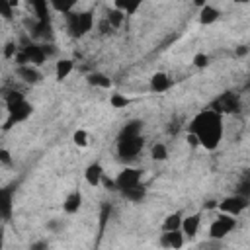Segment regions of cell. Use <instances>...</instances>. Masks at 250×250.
I'll list each match as a JSON object with an SVG mask.
<instances>
[{"mask_svg": "<svg viewBox=\"0 0 250 250\" xmlns=\"http://www.w3.org/2000/svg\"><path fill=\"white\" fill-rule=\"evenodd\" d=\"M30 250H49V244H47V240H37L32 244Z\"/></svg>", "mask_w": 250, "mask_h": 250, "instance_id": "obj_36", "label": "cell"}, {"mask_svg": "<svg viewBox=\"0 0 250 250\" xmlns=\"http://www.w3.org/2000/svg\"><path fill=\"white\" fill-rule=\"evenodd\" d=\"M2 244H4V232L0 231V248H2Z\"/></svg>", "mask_w": 250, "mask_h": 250, "instance_id": "obj_42", "label": "cell"}, {"mask_svg": "<svg viewBox=\"0 0 250 250\" xmlns=\"http://www.w3.org/2000/svg\"><path fill=\"white\" fill-rule=\"evenodd\" d=\"M12 12H14V6L6 0H0V16L4 20H12Z\"/></svg>", "mask_w": 250, "mask_h": 250, "instance_id": "obj_27", "label": "cell"}, {"mask_svg": "<svg viewBox=\"0 0 250 250\" xmlns=\"http://www.w3.org/2000/svg\"><path fill=\"white\" fill-rule=\"evenodd\" d=\"M94 26L92 12H69L67 14V28L72 37H82L86 36Z\"/></svg>", "mask_w": 250, "mask_h": 250, "instance_id": "obj_2", "label": "cell"}, {"mask_svg": "<svg viewBox=\"0 0 250 250\" xmlns=\"http://www.w3.org/2000/svg\"><path fill=\"white\" fill-rule=\"evenodd\" d=\"M141 2H115V10H119L121 14H135Z\"/></svg>", "mask_w": 250, "mask_h": 250, "instance_id": "obj_24", "label": "cell"}, {"mask_svg": "<svg viewBox=\"0 0 250 250\" xmlns=\"http://www.w3.org/2000/svg\"><path fill=\"white\" fill-rule=\"evenodd\" d=\"M217 207H221V211H225L227 215L236 217L238 213H242V211L248 207V197H242V196H231V197H225Z\"/></svg>", "mask_w": 250, "mask_h": 250, "instance_id": "obj_8", "label": "cell"}, {"mask_svg": "<svg viewBox=\"0 0 250 250\" xmlns=\"http://www.w3.org/2000/svg\"><path fill=\"white\" fill-rule=\"evenodd\" d=\"M188 143H190L192 147H197V145H199V143H197V137H196V135H192V133L188 135Z\"/></svg>", "mask_w": 250, "mask_h": 250, "instance_id": "obj_39", "label": "cell"}, {"mask_svg": "<svg viewBox=\"0 0 250 250\" xmlns=\"http://www.w3.org/2000/svg\"><path fill=\"white\" fill-rule=\"evenodd\" d=\"M234 225H236V219L234 217H231V215H219V219H215L211 223V227H209V236L213 240H221V238H225L234 229Z\"/></svg>", "mask_w": 250, "mask_h": 250, "instance_id": "obj_5", "label": "cell"}, {"mask_svg": "<svg viewBox=\"0 0 250 250\" xmlns=\"http://www.w3.org/2000/svg\"><path fill=\"white\" fill-rule=\"evenodd\" d=\"M16 53H18V45H16V43L10 41V43L4 45V57L10 59V57H16Z\"/></svg>", "mask_w": 250, "mask_h": 250, "instance_id": "obj_33", "label": "cell"}, {"mask_svg": "<svg viewBox=\"0 0 250 250\" xmlns=\"http://www.w3.org/2000/svg\"><path fill=\"white\" fill-rule=\"evenodd\" d=\"M0 162L2 164H12V157L6 149H0Z\"/></svg>", "mask_w": 250, "mask_h": 250, "instance_id": "obj_35", "label": "cell"}, {"mask_svg": "<svg viewBox=\"0 0 250 250\" xmlns=\"http://www.w3.org/2000/svg\"><path fill=\"white\" fill-rule=\"evenodd\" d=\"M72 141H74V145H78V147H86V145H88V135H86V131H76L74 137H72Z\"/></svg>", "mask_w": 250, "mask_h": 250, "instance_id": "obj_30", "label": "cell"}, {"mask_svg": "<svg viewBox=\"0 0 250 250\" xmlns=\"http://www.w3.org/2000/svg\"><path fill=\"white\" fill-rule=\"evenodd\" d=\"M80 205H82V194H80L78 190H74L72 194L67 196V199H65V203H63V209H65V213L74 215V213H78Z\"/></svg>", "mask_w": 250, "mask_h": 250, "instance_id": "obj_14", "label": "cell"}, {"mask_svg": "<svg viewBox=\"0 0 250 250\" xmlns=\"http://www.w3.org/2000/svg\"><path fill=\"white\" fill-rule=\"evenodd\" d=\"M161 244L166 250H180L184 246V234L182 231H168L161 236Z\"/></svg>", "mask_w": 250, "mask_h": 250, "instance_id": "obj_11", "label": "cell"}, {"mask_svg": "<svg viewBox=\"0 0 250 250\" xmlns=\"http://www.w3.org/2000/svg\"><path fill=\"white\" fill-rule=\"evenodd\" d=\"M188 129L192 135L197 137V143L203 149L215 151L223 139V119L213 109H205L192 119Z\"/></svg>", "mask_w": 250, "mask_h": 250, "instance_id": "obj_1", "label": "cell"}, {"mask_svg": "<svg viewBox=\"0 0 250 250\" xmlns=\"http://www.w3.org/2000/svg\"><path fill=\"white\" fill-rule=\"evenodd\" d=\"M121 196H123L125 199H129V201L137 203V201H141V199L145 197V188L139 184V186H135V188H129V190L121 192Z\"/></svg>", "mask_w": 250, "mask_h": 250, "instance_id": "obj_20", "label": "cell"}, {"mask_svg": "<svg viewBox=\"0 0 250 250\" xmlns=\"http://www.w3.org/2000/svg\"><path fill=\"white\" fill-rule=\"evenodd\" d=\"M209 109H213L215 113H232V111H238L240 109V100H238V96L236 94H232V92H225V94H221L213 104H211V107Z\"/></svg>", "mask_w": 250, "mask_h": 250, "instance_id": "obj_4", "label": "cell"}, {"mask_svg": "<svg viewBox=\"0 0 250 250\" xmlns=\"http://www.w3.org/2000/svg\"><path fill=\"white\" fill-rule=\"evenodd\" d=\"M55 10H59V12H65V14H69V12H72V8H74V2H69V4H59V2H53L51 4Z\"/></svg>", "mask_w": 250, "mask_h": 250, "instance_id": "obj_32", "label": "cell"}, {"mask_svg": "<svg viewBox=\"0 0 250 250\" xmlns=\"http://www.w3.org/2000/svg\"><path fill=\"white\" fill-rule=\"evenodd\" d=\"M180 227H182V217H180V213L168 215V217L164 219V225H162L164 232H168V231H180Z\"/></svg>", "mask_w": 250, "mask_h": 250, "instance_id": "obj_23", "label": "cell"}, {"mask_svg": "<svg viewBox=\"0 0 250 250\" xmlns=\"http://www.w3.org/2000/svg\"><path fill=\"white\" fill-rule=\"evenodd\" d=\"M26 98H24V94H20V92H10L8 96H6V107H12V106H16V104H20V102H24Z\"/></svg>", "mask_w": 250, "mask_h": 250, "instance_id": "obj_28", "label": "cell"}, {"mask_svg": "<svg viewBox=\"0 0 250 250\" xmlns=\"http://www.w3.org/2000/svg\"><path fill=\"white\" fill-rule=\"evenodd\" d=\"M246 53H248V49H246L244 45H240V47L236 49V55H246Z\"/></svg>", "mask_w": 250, "mask_h": 250, "instance_id": "obj_40", "label": "cell"}, {"mask_svg": "<svg viewBox=\"0 0 250 250\" xmlns=\"http://www.w3.org/2000/svg\"><path fill=\"white\" fill-rule=\"evenodd\" d=\"M72 61L71 59H63V61H59L57 63V69H55V74H57V80H63V78H67L71 72H72Z\"/></svg>", "mask_w": 250, "mask_h": 250, "instance_id": "obj_21", "label": "cell"}, {"mask_svg": "<svg viewBox=\"0 0 250 250\" xmlns=\"http://www.w3.org/2000/svg\"><path fill=\"white\" fill-rule=\"evenodd\" d=\"M32 8L36 10L37 20H49V4L45 2V0H34Z\"/></svg>", "mask_w": 250, "mask_h": 250, "instance_id": "obj_22", "label": "cell"}, {"mask_svg": "<svg viewBox=\"0 0 250 250\" xmlns=\"http://www.w3.org/2000/svg\"><path fill=\"white\" fill-rule=\"evenodd\" d=\"M32 111H34V107H32V104L26 102V100L20 102V104H16V106H12V107H8V119H6L4 129H10L14 123L26 121V119L32 115Z\"/></svg>", "mask_w": 250, "mask_h": 250, "instance_id": "obj_7", "label": "cell"}, {"mask_svg": "<svg viewBox=\"0 0 250 250\" xmlns=\"http://www.w3.org/2000/svg\"><path fill=\"white\" fill-rule=\"evenodd\" d=\"M22 53H24V57H26V63H30V65H43L45 63V53H43V47L41 45H36V43H28L26 47H22L20 49Z\"/></svg>", "mask_w": 250, "mask_h": 250, "instance_id": "obj_10", "label": "cell"}, {"mask_svg": "<svg viewBox=\"0 0 250 250\" xmlns=\"http://www.w3.org/2000/svg\"><path fill=\"white\" fill-rule=\"evenodd\" d=\"M248 194H250V182H248V180H244V182L238 186V192H236V196L248 197Z\"/></svg>", "mask_w": 250, "mask_h": 250, "instance_id": "obj_34", "label": "cell"}, {"mask_svg": "<svg viewBox=\"0 0 250 250\" xmlns=\"http://www.w3.org/2000/svg\"><path fill=\"white\" fill-rule=\"evenodd\" d=\"M141 131H143V121L133 119V121H129L127 125H123V129L119 131L117 141H119V139H131V137H139V135H141Z\"/></svg>", "mask_w": 250, "mask_h": 250, "instance_id": "obj_13", "label": "cell"}, {"mask_svg": "<svg viewBox=\"0 0 250 250\" xmlns=\"http://www.w3.org/2000/svg\"><path fill=\"white\" fill-rule=\"evenodd\" d=\"M102 182H104V186H106L107 190H115V182H113V180H109V178L102 176ZM102 182H100V184H102Z\"/></svg>", "mask_w": 250, "mask_h": 250, "instance_id": "obj_38", "label": "cell"}, {"mask_svg": "<svg viewBox=\"0 0 250 250\" xmlns=\"http://www.w3.org/2000/svg\"><path fill=\"white\" fill-rule=\"evenodd\" d=\"M109 30H111V26H109L107 20L104 18V20L100 22V32H102V34H109Z\"/></svg>", "mask_w": 250, "mask_h": 250, "instance_id": "obj_37", "label": "cell"}, {"mask_svg": "<svg viewBox=\"0 0 250 250\" xmlns=\"http://www.w3.org/2000/svg\"><path fill=\"white\" fill-rule=\"evenodd\" d=\"M12 209H14V188L12 186L0 188V219L8 221L12 217Z\"/></svg>", "mask_w": 250, "mask_h": 250, "instance_id": "obj_9", "label": "cell"}, {"mask_svg": "<svg viewBox=\"0 0 250 250\" xmlns=\"http://www.w3.org/2000/svg\"><path fill=\"white\" fill-rule=\"evenodd\" d=\"M170 86H172V80L164 72L153 74V78H151V90L153 92H166Z\"/></svg>", "mask_w": 250, "mask_h": 250, "instance_id": "obj_17", "label": "cell"}, {"mask_svg": "<svg viewBox=\"0 0 250 250\" xmlns=\"http://www.w3.org/2000/svg\"><path fill=\"white\" fill-rule=\"evenodd\" d=\"M199 223H201V215H199V213H194V215L182 219V227H180L182 234H188L190 238L196 236V232H197V229H199Z\"/></svg>", "mask_w": 250, "mask_h": 250, "instance_id": "obj_12", "label": "cell"}, {"mask_svg": "<svg viewBox=\"0 0 250 250\" xmlns=\"http://www.w3.org/2000/svg\"><path fill=\"white\" fill-rule=\"evenodd\" d=\"M151 157L155 161H166L168 159V149L162 145V143H157L153 149H151Z\"/></svg>", "mask_w": 250, "mask_h": 250, "instance_id": "obj_26", "label": "cell"}, {"mask_svg": "<svg viewBox=\"0 0 250 250\" xmlns=\"http://www.w3.org/2000/svg\"><path fill=\"white\" fill-rule=\"evenodd\" d=\"M219 16H221V12H219L215 6H209V4H205V6L201 8V14H199V22H201L203 26H209V24L217 22V20H219Z\"/></svg>", "mask_w": 250, "mask_h": 250, "instance_id": "obj_18", "label": "cell"}, {"mask_svg": "<svg viewBox=\"0 0 250 250\" xmlns=\"http://www.w3.org/2000/svg\"><path fill=\"white\" fill-rule=\"evenodd\" d=\"M113 182H115V190H119V192L135 188V186L141 184V170H137V168H125V170L119 172V176Z\"/></svg>", "mask_w": 250, "mask_h": 250, "instance_id": "obj_6", "label": "cell"}, {"mask_svg": "<svg viewBox=\"0 0 250 250\" xmlns=\"http://www.w3.org/2000/svg\"><path fill=\"white\" fill-rule=\"evenodd\" d=\"M18 76H20L22 80L30 82V84H37V82L41 80V72H39L36 67H32V65L18 67Z\"/></svg>", "mask_w": 250, "mask_h": 250, "instance_id": "obj_15", "label": "cell"}, {"mask_svg": "<svg viewBox=\"0 0 250 250\" xmlns=\"http://www.w3.org/2000/svg\"><path fill=\"white\" fill-rule=\"evenodd\" d=\"M88 84L90 86H98V88H111V80L106 74H102V72L88 74Z\"/></svg>", "mask_w": 250, "mask_h": 250, "instance_id": "obj_19", "label": "cell"}, {"mask_svg": "<svg viewBox=\"0 0 250 250\" xmlns=\"http://www.w3.org/2000/svg\"><path fill=\"white\" fill-rule=\"evenodd\" d=\"M109 102H111V106H113V107H125V106L129 104V100L125 98V96H121V94H113Z\"/></svg>", "mask_w": 250, "mask_h": 250, "instance_id": "obj_29", "label": "cell"}, {"mask_svg": "<svg viewBox=\"0 0 250 250\" xmlns=\"http://www.w3.org/2000/svg\"><path fill=\"white\" fill-rule=\"evenodd\" d=\"M219 203L217 201H207V205H205V209H213V207H217Z\"/></svg>", "mask_w": 250, "mask_h": 250, "instance_id": "obj_41", "label": "cell"}, {"mask_svg": "<svg viewBox=\"0 0 250 250\" xmlns=\"http://www.w3.org/2000/svg\"><path fill=\"white\" fill-rule=\"evenodd\" d=\"M102 176H104V168H102L98 162H92V164L86 168V172H84L86 182H88L90 186H94V188L102 182Z\"/></svg>", "mask_w": 250, "mask_h": 250, "instance_id": "obj_16", "label": "cell"}, {"mask_svg": "<svg viewBox=\"0 0 250 250\" xmlns=\"http://www.w3.org/2000/svg\"><path fill=\"white\" fill-rule=\"evenodd\" d=\"M145 147V139L143 135L139 137H131V139H119L117 141V155L123 161H133Z\"/></svg>", "mask_w": 250, "mask_h": 250, "instance_id": "obj_3", "label": "cell"}, {"mask_svg": "<svg viewBox=\"0 0 250 250\" xmlns=\"http://www.w3.org/2000/svg\"><path fill=\"white\" fill-rule=\"evenodd\" d=\"M194 65H196L197 69H203V67H207V65H209V57H207V55H203V53H199V55H196V57H194Z\"/></svg>", "mask_w": 250, "mask_h": 250, "instance_id": "obj_31", "label": "cell"}, {"mask_svg": "<svg viewBox=\"0 0 250 250\" xmlns=\"http://www.w3.org/2000/svg\"><path fill=\"white\" fill-rule=\"evenodd\" d=\"M123 18H125V14H121L119 10H109L107 12V16H106V20H107V24L111 26V28H119L121 24H123Z\"/></svg>", "mask_w": 250, "mask_h": 250, "instance_id": "obj_25", "label": "cell"}]
</instances>
